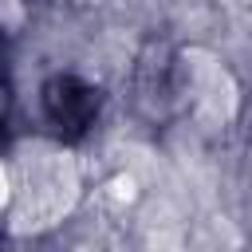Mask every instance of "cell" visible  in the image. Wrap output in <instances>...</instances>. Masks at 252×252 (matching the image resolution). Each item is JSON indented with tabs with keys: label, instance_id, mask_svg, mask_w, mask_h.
Wrapping results in <instances>:
<instances>
[{
	"label": "cell",
	"instance_id": "cell-1",
	"mask_svg": "<svg viewBox=\"0 0 252 252\" xmlns=\"http://www.w3.org/2000/svg\"><path fill=\"white\" fill-rule=\"evenodd\" d=\"M8 165H12V201L4 217L12 220L16 232L35 236L71 217L83 185L71 150H63L59 142L35 138V142H20Z\"/></svg>",
	"mask_w": 252,
	"mask_h": 252
},
{
	"label": "cell",
	"instance_id": "cell-2",
	"mask_svg": "<svg viewBox=\"0 0 252 252\" xmlns=\"http://www.w3.org/2000/svg\"><path fill=\"white\" fill-rule=\"evenodd\" d=\"M181 91L185 98L193 94V110L217 126H228L236 118V102H240V91H236V79L228 75L224 59L209 55V51H185L181 55Z\"/></svg>",
	"mask_w": 252,
	"mask_h": 252
},
{
	"label": "cell",
	"instance_id": "cell-3",
	"mask_svg": "<svg viewBox=\"0 0 252 252\" xmlns=\"http://www.w3.org/2000/svg\"><path fill=\"white\" fill-rule=\"evenodd\" d=\"M8 201H12V165L8 158H0V217L8 213Z\"/></svg>",
	"mask_w": 252,
	"mask_h": 252
},
{
	"label": "cell",
	"instance_id": "cell-4",
	"mask_svg": "<svg viewBox=\"0 0 252 252\" xmlns=\"http://www.w3.org/2000/svg\"><path fill=\"white\" fill-rule=\"evenodd\" d=\"M59 4H75V8H87V4H102V0H59Z\"/></svg>",
	"mask_w": 252,
	"mask_h": 252
}]
</instances>
